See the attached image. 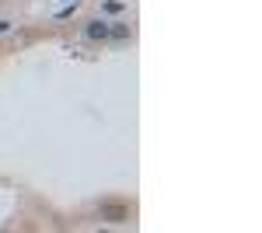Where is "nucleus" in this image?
<instances>
[{
    "label": "nucleus",
    "mask_w": 262,
    "mask_h": 233,
    "mask_svg": "<svg viewBox=\"0 0 262 233\" xmlns=\"http://www.w3.org/2000/svg\"><path fill=\"white\" fill-rule=\"evenodd\" d=\"M101 219H108V223H126V219H129V205H122V202H105V205H101Z\"/></svg>",
    "instance_id": "nucleus-1"
},
{
    "label": "nucleus",
    "mask_w": 262,
    "mask_h": 233,
    "mask_svg": "<svg viewBox=\"0 0 262 233\" xmlns=\"http://www.w3.org/2000/svg\"><path fill=\"white\" fill-rule=\"evenodd\" d=\"M105 35H108V28H105L101 21H91V24H88V39H105Z\"/></svg>",
    "instance_id": "nucleus-2"
},
{
    "label": "nucleus",
    "mask_w": 262,
    "mask_h": 233,
    "mask_svg": "<svg viewBox=\"0 0 262 233\" xmlns=\"http://www.w3.org/2000/svg\"><path fill=\"white\" fill-rule=\"evenodd\" d=\"M112 35H116V39H129V28H126V24H116Z\"/></svg>",
    "instance_id": "nucleus-3"
}]
</instances>
